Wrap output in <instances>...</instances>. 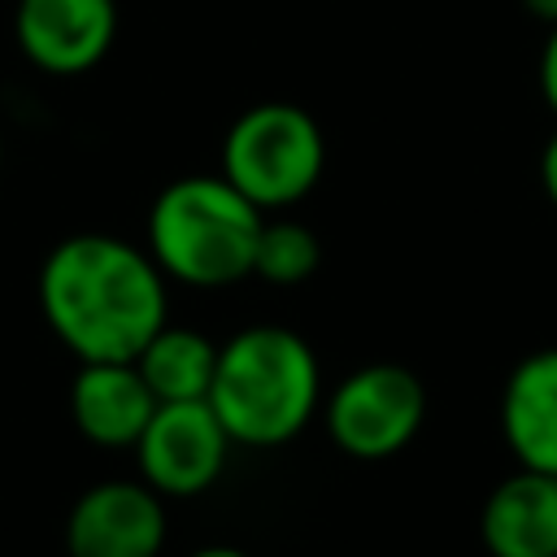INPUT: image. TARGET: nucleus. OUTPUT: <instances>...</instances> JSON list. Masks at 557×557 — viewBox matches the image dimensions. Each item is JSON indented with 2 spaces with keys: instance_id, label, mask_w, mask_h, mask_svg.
Wrapping results in <instances>:
<instances>
[{
  "instance_id": "f257e3e1",
  "label": "nucleus",
  "mask_w": 557,
  "mask_h": 557,
  "mask_svg": "<svg viewBox=\"0 0 557 557\" xmlns=\"http://www.w3.org/2000/svg\"><path fill=\"white\" fill-rule=\"evenodd\" d=\"M165 283L148 248L83 231L44 257L39 309L78 361H135L165 326Z\"/></svg>"
},
{
  "instance_id": "f03ea898",
  "label": "nucleus",
  "mask_w": 557,
  "mask_h": 557,
  "mask_svg": "<svg viewBox=\"0 0 557 557\" xmlns=\"http://www.w3.org/2000/svg\"><path fill=\"white\" fill-rule=\"evenodd\" d=\"M322 400V366L305 335L287 326H244L218 344L209 405L231 444L274 448L300 435Z\"/></svg>"
},
{
  "instance_id": "7ed1b4c3",
  "label": "nucleus",
  "mask_w": 557,
  "mask_h": 557,
  "mask_svg": "<svg viewBox=\"0 0 557 557\" xmlns=\"http://www.w3.org/2000/svg\"><path fill=\"white\" fill-rule=\"evenodd\" d=\"M265 213L222 174H187L157 191L148 209V252L170 283L231 287L252 274Z\"/></svg>"
},
{
  "instance_id": "20e7f679",
  "label": "nucleus",
  "mask_w": 557,
  "mask_h": 557,
  "mask_svg": "<svg viewBox=\"0 0 557 557\" xmlns=\"http://www.w3.org/2000/svg\"><path fill=\"white\" fill-rule=\"evenodd\" d=\"M326 165V139L309 109L292 100H261L244 109L222 139V178L261 213L305 200Z\"/></svg>"
},
{
  "instance_id": "39448f33",
  "label": "nucleus",
  "mask_w": 557,
  "mask_h": 557,
  "mask_svg": "<svg viewBox=\"0 0 557 557\" xmlns=\"http://www.w3.org/2000/svg\"><path fill=\"white\" fill-rule=\"evenodd\" d=\"M426 418V387L409 366L370 361L326 396V435L339 453L379 461L400 453Z\"/></svg>"
},
{
  "instance_id": "423d86ee",
  "label": "nucleus",
  "mask_w": 557,
  "mask_h": 557,
  "mask_svg": "<svg viewBox=\"0 0 557 557\" xmlns=\"http://www.w3.org/2000/svg\"><path fill=\"white\" fill-rule=\"evenodd\" d=\"M231 453V435L209 400H174L157 405L148 418L135 457L139 474L161 496H196L218 483Z\"/></svg>"
},
{
  "instance_id": "0eeeda50",
  "label": "nucleus",
  "mask_w": 557,
  "mask_h": 557,
  "mask_svg": "<svg viewBox=\"0 0 557 557\" xmlns=\"http://www.w3.org/2000/svg\"><path fill=\"white\" fill-rule=\"evenodd\" d=\"M165 544L161 492L135 479H104L87 487L65 518L70 557H157Z\"/></svg>"
},
{
  "instance_id": "6e6552de",
  "label": "nucleus",
  "mask_w": 557,
  "mask_h": 557,
  "mask_svg": "<svg viewBox=\"0 0 557 557\" xmlns=\"http://www.w3.org/2000/svg\"><path fill=\"white\" fill-rule=\"evenodd\" d=\"M13 35L35 70L74 78L113 48L117 0H17Z\"/></svg>"
},
{
  "instance_id": "1a4fd4ad",
  "label": "nucleus",
  "mask_w": 557,
  "mask_h": 557,
  "mask_svg": "<svg viewBox=\"0 0 557 557\" xmlns=\"http://www.w3.org/2000/svg\"><path fill=\"white\" fill-rule=\"evenodd\" d=\"M157 396L148 392L135 361H78L70 383V418L100 448H135Z\"/></svg>"
},
{
  "instance_id": "9d476101",
  "label": "nucleus",
  "mask_w": 557,
  "mask_h": 557,
  "mask_svg": "<svg viewBox=\"0 0 557 557\" xmlns=\"http://www.w3.org/2000/svg\"><path fill=\"white\" fill-rule=\"evenodd\" d=\"M479 535L492 557H557V474L500 479L483 500Z\"/></svg>"
},
{
  "instance_id": "9b49d317",
  "label": "nucleus",
  "mask_w": 557,
  "mask_h": 557,
  "mask_svg": "<svg viewBox=\"0 0 557 557\" xmlns=\"http://www.w3.org/2000/svg\"><path fill=\"white\" fill-rule=\"evenodd\" d=\"M500 431L522 470L557 474V348H540L509 370Z\"/></svg>"
},
{
  "instance_id": "f8f14e48",
  "label": "nucleus",
  "mask_w": 557,
  "mask_h": 557,
  "mask_svg": "<svg viewBox=\"0 0 557 557\" xmlns=\"http://www.w3.org/2000/svg\"><path fill=\"white\" fill-rule=\"evenodd\" d=\"M135 370L144 374L157 405L174 400H209L213 370H218V344L191 326H161L144 352L135 357Z\"/></svg>"
},
{
  "instance_id": "ddd939ff",
  "label": "nucleus",
  "mask_w": 557,
  "mask_h": 557,
  "mask_svg": "<svg viewBox=\"0 0 557 557\" xmlns=\"http://www.w3.org/2000/svg\"><path fill=\"white\" fill-rule=\"evenodd\" d=\"M322 261V244L313 235V226L296 222V218H265L261 235H257V257H252V274L274 283V287H296L305 283Z\"/></svg>"
},
{
  "instance_id": "4468645a",
  "label": "nucleus",
  "mask_w": 557,
  "mask_h": 557,
  "mask_svg": "<svg viewBox=\"0 0 557 557\" xmlns=\"http://www.w3.org/2000/svg\"><path fill=\"white\" fill-rule=\"evenodd\" d=\"M540 96L557 113V26H548V39L540 52Z\"/></svg>"
},
{
  "instance_id": "2eb2a0df",
  "label": "nucleus",
  "mask_w": 557,
  "mask_h": 557,
  "mask_svg": "<svg viewBox=\"0 0 557 557\" xmlns=\"http://www.w3.org/2000/svg\"><path fill=\"white\" fill-rule=\"evenodd\" d=\"M540 183H544V196H548L553 209H557V131L548 135V144H544V152H540Z\"/></svg>"
},
{
  "instance_id": "dca6fc26",
  "label": "nucleus",
  "mask_w": 557,
  "mask_h": 557,
  "mask_svg": "<svg viewBox=\"0 0 557 557\" xmlns=\"http://www.w3.org/2000/svg\"><path fill=\"white\" fill-rule=\"evenodd\" d=\"M522 9H527L531 17H540V22L557 26V0H522Z\"/></svg>"
},
{
  "instance_id": "f3484780",
  "label": "nucleus",
  "mask_w": 557,
  "mask_h": 557,
  "mask_svg": "<svg viewBox=\"0 0 557 557\" xmlns=\"http://www.w3.org/2000/svg\"><path fill=\"white\" fill-rule=\"evenodd\" d=\"M191 557H248L244 548H231V544H209V548H196Z\"/></svg>"
}]
</instances>
